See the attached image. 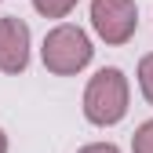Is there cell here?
I'll use <instances>...</instances> for the list:
<instances>
[{"label":"cell","mask_w":153,"mask_h":153,"mask_svg":"<svg viewBox=\"0 0 153 153\" xmlns=\"http://www.w3.org/2000/svg\"><path fill=\"white\" fill-rule=\"evenodd\" d=\"M33 7L40 11L44 18H66L76 7V0H33Z\"/></svg>","instance_id":"5"},{"label":"cell","mask_w":153,"mask_h":153,"mask_svg":"<svg viewBox=\"0 0 153 153\" xmlns=\"http://www.w3.org/2000/svg\"><path fill=\"white\" fill-rule=\"evenodd\" d=\"M131 149H135V153H153V120L139 124L135 139H131Z\"/></svg>","instance_id":"7"},{"label":"cell","mask_w":153,"mask_h":153,"mask_svg":"<svg viewBox=\"0 0 153 153\" xmlns=\"http://www.w3.org/2000/svg\"><path fill=\"white\" fill-rule=\"evenodd\" d=\"M91 40L80 26H55L48 36H44V48H40V59L44 66L55 73V76H73L80 73L88 62H91Z\"/></svg>","instance_id":"2"},{"label":"cell","mask_w":153,"mask_h":153,"mask_svg":"<svg viewBox=\"0 0 153 153\" xmlns=\"http://www.w3.org/2000/svg\"><path fill=\"white\" fill-rule=\"evenodd\" d=\"M139 88L146 95V102L153 106V55H146V59L139 62Z\"/></svg>","instance_id":"6"},{"label":"cell","mask_w":153,"mask_h":153,"mask_svg":"<svg viewBox=\"0 0 153 153\" xmlns=\"http://www.w3.org/2000/svg\"><path fill=\"white\" fill-rule=\"evenodd\" d=\"M91 26L106 44H113V48L128 44L139 29L135 0H91Z\"/></svg>","instance_id":"3"},{"label":"cell","mask_w":153,"mask_h":153,"mask_svg":"<svg viewBox=\"0 0 153 153\" xmlns=\"http://www.w3.org/2000/svg\"><path fill=\"white\" fill-rule=\"evenodd\" d=\"M124 113H128V76L117 66H106L88 80L84 117L99 128H109V124L124 120Z\"/></svg>","instance_id":"1"},{"label":"cell","mask_w":153,"mask_h":153,"mask_svg":"<svg viewBox=\"0 0 153 153\" xmlns=\"http://www.w3.org/2000/svg\"><path fill=\"white\" fill-rule=\"evenodd\" d=\"M0 153H7V135L0 131Z\"/></svg>","instance_id":"9"},{"label":"cell","mask_w":153,"mask_h":153,"mask_svg":"<svg viewBox=\"0 0 153 153\" xmlns=\"http://www.w3.org/2000/svg\"><path fill=\"white\" fill-rule=\"evenodd\" d=\"M29 66V26L22 18H0V73H22Z\"/></svg>","instance_id":"4"},{"label":"cell","mask_w":153,"mask_h":153,"mask_svg":"<svg viewBox=\"0 0 153 153\" xmlns=\"http://www.w3.org/2000/svg\"><path fill=\"white\" fill-rule=\"evenodd\" d=\"M76 153H120L113 142H91V146H84V149H76Z\"/></svg>","instance_id":"8"}]
</instances>
